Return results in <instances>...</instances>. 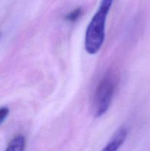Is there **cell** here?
I'll return each instance as SVG.
<instances>
[{
    "label": "cell",
    "mask_w": 150,
    "mask_h": 151,
    "mask_svg": "<svg viewBox=\"0 0 150 151\" xmlns=\"http://www.w3.org/2000/svg\"><path fill=\"white\" fill-rule=\"evenodd\" d=\"M113 0H101L96 12L86 28L85 50L90 55H95L101 49L105 36V24Z\"/></svg>",
    "instance_id": "cell-1"
},
{
    "label": "cell",
    "mask_w": 150,
    "mask_h": 151,
    "mask_svg": "<svg viewBox=\"0 0 150 151\" xmlns=\"http://www.w3.org/2000/svg\"><path fill=\"white\" fill-rule=\"evenodd\" d=\"M115 91V80L112 75L103 77L95 90L93 99V111L96 117L103 116L110 108Z\"/></svg>",
    "instance_id": "cell-2"
},
{
    "label": "cell",
    "mask_w": 150,
    "mask_h": 151,
    "mask_svg": "<svg viewBox=\"0 0 150 151\" xmlns=\"http://www.w3.org/2000/svg\"><path fill=\"white\" fill-rule=\"evenodd\" d=\"M127 128L121 126L115 132L110 141L101 151H118L127 137Z\"/></svg>",
    "instance_id": "cell-3"
},
{
    "label": "cell",
    "mask_w": 150,
    "mask_h": 151,
    "mask_svg": "<svg viewBox=\"0 0 150 151\" xmlns=\"http://www.w3.org/2000/svg\"><path fill=\"white\" fill-rule=\"evenodd\" d=\"M26 147V139L22 135L16 136L9 143L4 151H25Z\"/></svg>",
    "instance_id": "cell-4"
},
{
    "label": "cell",
    "mask_w": 150,
    "mask_h": 151,
    "mask_svg": "<svg viewBox=\"0 0 150 151\" xmlns=\"http://www.w3.org/2000/svg\"><path fill=\"white\" fill-rule=\"evenodd\" d=\"M82 13V10L80 7H78V8L74 9V10H72L71 12H70L69 13H68L66 16V20H67L68 22H74L79 19L81 16Z\"/></svg>",
    "instance_id": "cell-5"
},
{
    "label": "cell",
    "mask_w": 150,
    "mask_h": 151,
    "mask_svg": "<svg viewBox=\"0 0 150 151\" xmlns=\"http://www.w3.org/2000/svg\"><path fill=\"white\" fill-rule=\"evenodd\" d=\"M10 113V110L7 107L0 108V125L6 119Z\"/></svg>",
    "instance_id": "cell-6"
},
{
    "label": "cell",
    "mask_w": 150,
    "mask_h": 151,
    "mask_svg": "<svg viewBox=\"0 0 150 151\" xmlns=\"http://www.w3.org/2000/svg\"><path fill=\"white\" fill-rule=\"evenodd\" d=\"M1 33L0 32V39H1Z\"/></svg>",
    "instance_id": "cell-7"
}]
</instances>
